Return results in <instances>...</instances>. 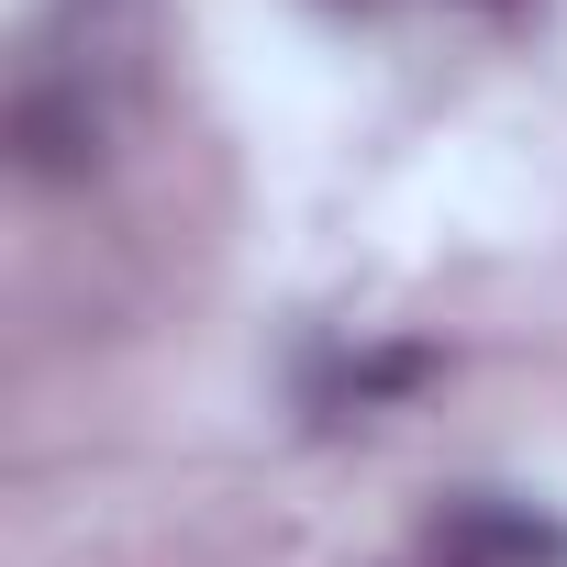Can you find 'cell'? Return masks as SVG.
<instances>
[{"mask_svg":"<svg viewBox=\"0 0 567 567\" xmlns=\"http://www.w3.org/2000/svg\"><path fill=\"white\" fill-rule=\"evenodd\" d=\"M434 556H445V567H567V523H556V512H523V501L467 489V501H445Z\"/></svg>","mask_w":567,"mask_h":567,"instance_id":"cell-1","label":"cell"},{"mask_svg":"<svg viewBox=\"0 0 567 567\" xmlns=\"http://www.w3.org/2000/svg\"><path fill=\"white\" fill-rule=\"evenodd\" d=\"M12 156H23V178H90V167H101V112H90V90L34 79V90L12 101Z\"/></svg>","mask_w":567,"mask_h":567,"instance_id":"cell-2","label":"cell"}]
</instances>
